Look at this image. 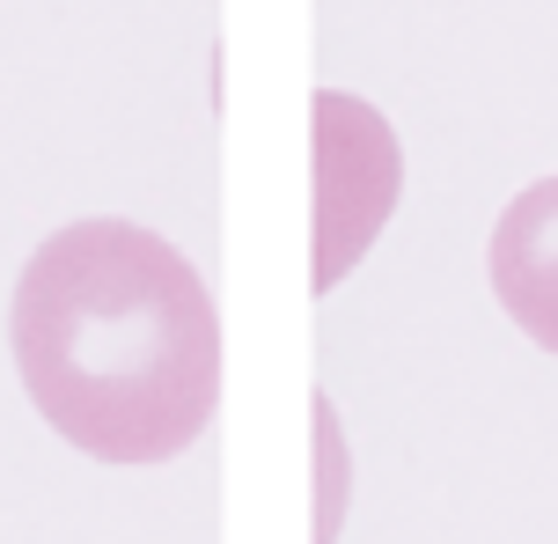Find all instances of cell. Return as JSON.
<instances>
[{"label": "cell", "instance_id": "obj_1", "mask_svg": "<svg viewBox=\"0 0 558 544\" xmlns=\"http://www.w3.org/2000/svg\"><path fill=\"white\" fill-rule=\"evenodd\" d=\"M8 353L59 442L96 463L184 457L221 404V316L169 235L88 214L29 251Z\"/></svg>", "mask_w": 558, "mask_h": 544}, {"label": "cell", "instance_id": "obj_2", "mask_svg": "<svg viewBox=\"0 0 558 544\" xmlns=\"http://www.w3.org/2000/svg\"><path fill=\"white\" fill-rule=\"evenodd\" d=\"M308 118H316V251H308V287L331 294L367 258L383 221L397 214L404 155H397L390 118L375 104H361V96H345V88H316Z\"/></svg>", "mask_w": 558, "mask_h": 544}, {"label": "cell", "instance_id": "obj_3", "mask_svg": "<svg viewBox=\"0 0 558 544\" xmlns=\"http://www.w3.org/2000/svg\"><path fill=\"white\" fill-rule=\"evenodd\" d=\"M493 294L544 353H558V177H536L493 221Z\"/></svg>", "mask_w": 558, "mask_h": 544}]
</instances>
